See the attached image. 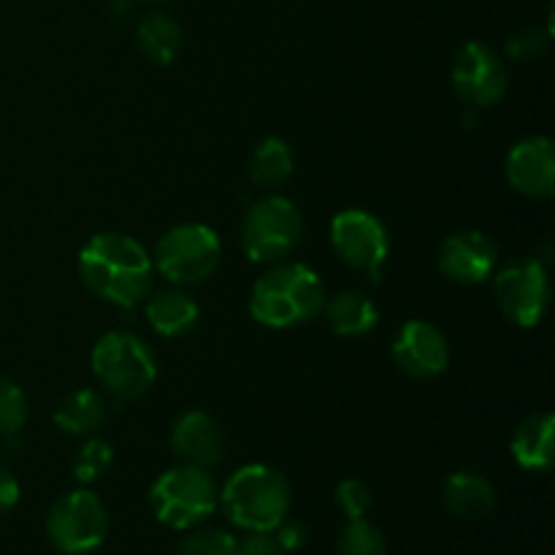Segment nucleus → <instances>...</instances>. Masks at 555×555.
Returning a JSON list of instances; mask_svg holds the SVG:
<instances>
[{
    "label": "nucleus",
    "mask_w": 555,
    "mask_h": 555,
    "mask_svg": "<svg viewBox=\"0 0 555 555\" xmlns=\"http://www.w3.org/2000/svg\"><path fill=\"white\" fill-rule=\"evenodd\" d=\"M87 291L119 309H133L152 291L155 263L144 244L128 233H98L79 253Z\"/></svg>",
    "instance_id": "f257e3e1"
},
{
    "label": "nucleus",
    "mask_w": 555,
    "mask_h": 555,
    "mask_svg": "<svg viewBox=\"0 0 555 555\" xmlns=\"http://www.w3.org/2000/svg\"><path fill=\"white\" fill-rule=\"evenodd\" d=\"M323 280L304 263H276L253 287L249 312L266 328H293L318 318L325 307Z\"/></svg>",
    "instance_id": "f03ea898"
},
{
    "label": "nucleus",
    "mask_w": 555,
    "mask_h": 555,
    "mask_svg": "<svg viewBox=\"0 0 555 555\" xmlns=\"http://www.w3.org/2000/svg\"><path fill=\"white\" fill-rule=\"evenodd\" d=\"M220 504L238 529L274 531L291 513L293 488L274 466L249 464L225 482Z\"/></svg>",
    "instance_id": "7ed1b4c3"
},
{
    "label": "nucleus",
    "mask_w": 555,
    "mask_h": 555,
    "mask_svg": "<svg viewBox=\"0 0 555 555\" xmlns=\"http://www.w3.org/2000/svg\"><path fill=\"white\" fill-rule=\"evenodd\" d=\"M92 374L106 393L119 401H133L155 385V352L128 331H112L92 347Z\"/></svg>",
    "instance_id": "20e7f679"
},
{
    "label": "nucleus",
    "mask_w": 555,
    "mask_h": 555,
    "mask_svg": "<svg viewBox=\"0 0 555 555\" xmlns=\"http://www.w3.org/2000/svg\"><path fill=\"white\" fill-rule=\"evenodd\" d=\"M150 504L160 524L171 529H193L215 513L220 504V491L209 472L182 464L177 469L163 472L152 482Z\"/></svg>",
    "instance_id": "39448f33"
},
{
    "label": "nucleus",
    "mask_w": 555,
    "mask_h": 555,
    "mask_svg": "<svg viewBox=\"0 0 555 555\" xmlns=\"http://www.w3.org/2000/svg\"><path fill=\"white\" fill-rule=\"evenodd\" d=\"M301 236V211L285 195H263L242 220V247L253 263H282Z\"/></svg>",
    "instance_id": "423d86ee"
},
{
    "label": "nucleus",
    "mask_w": 555,
    "mask_h": 555,
    "mask_svg": "<svg viewBox=\"0 0 555 555\" xmlns=\"http://www.w3.org/2000/svg\"><path fill=\"white\" fill-rule=\"evenodd\" d=\"M220 260V236L201 222H182L157 242L152 263L173 285H198L215 274Z\"/></svg>",
    "instance_id": "0eeeda50"
},
{
    "label": "nucleus",
    "mask_w": 555,
    "mask_h": 555,
    "mask_svg": "<svg viewBox=\"0 0 555 555\" xmlns=\"http://www.w3.org/2000/svg\"><path fill=\"white\" fill-rule=\"evenodd\" d=\"M108 534V513L92 491H70L52 504L47 515V537L54 551L87 555L103 545Z\"/></svg>",
    "instance_id": "6e6552de"
},
{
    "label": "nucleus",
    "mask_w": 555,
    "mask_h": 555,
    "mask_svg": "<svg viewBox=\"0 0 555 555\" xmlns=\"http://www.w3.org/2000/svg\"><path fill=\"white\" fill-rule=\"evenodd\" d=\"M496 301L509 323L534 328L551 307V276L542 260L518 258L496 276Z\"/></svg>",
    "instance_id": "1a4fd4ad"
},
{
    "label": "nucleus",
    "mask_w": 555,
    "mask_h": 555,
    "mask_svg": "<svg viewBox=\"0 0 555 555\" xmlns=\"http://www.w3.org/2000/svg\"><path fill=\"white\" fill-rule=\"evenodd\" d=\"M331 247L350 269L379 280L390 255V236L383 220L366 209H345L331 220Z\"/></svg>",
    "instance_id": "9d476101"
},
{
    "label": "nucleus",
    "mask_w": 555,
    "mask_h": 555,
    "mask_svg": "<svg viewBox=\"0 0 555 555\" xmlns=\"http://www.w3.org/2000/svg\"><path fill=\"white\" fill-rule=\"evenodd\" d=\"M453 90L469 106H493L507 92V65L488 43L469 41L459 49L450 68Z\"/></svg>",
    "instance_id": "9b49d317"
},
{
    "label": "nucleus",
    "mask_w": 555,
    "mask_h": 555,
    "mask_svg": "<svg viewBox=\"0 0 555 555\" xmlns=\"http://www.w3.org/2000/svg\"><path fill=\"white\" fill-rule=\"evenodd\" d=\"M504 173L515 193L545 201L555 190V146L545 135H531L509 150Z\"/></svg>",
    "instance_id": "f8f14e48"
},
{
    "label": "nucleus",
    "mask_w": 555,
    "mask_h": 555,
    "mask_svg": "<svg viewBox=\"0 0 555 555\" xmlns=\"http://www.w3.org/2000/svg\"><path fill=\"white\" fill-rule=\"evenodd\" d=\"M393 361L415 379H431L448 369L450 347L442 331L426 320H410L393 341Z\"/></svg>",
    "instance_id": "ddd939ff"
},
{
    "label": "nucleus",
    "mask_w": 555,
    "mask_h": 555,
    "mask_svg": "<svg viewBox=\"0 0 555 555\" xmlns=\"http://www.w3.org/2000/svg\"><path fill=\"white\" fill-rule=\"evenodd\" d=\"M496 244L482 231L453 233L439 249V271L459 285H480L493 274Z\"/></svg>",
    "instance_id": "4468645a"
},
{
    "label": "nucleus",
    "mask_w": 555,
    "mask_h": 555,
    "mask_svg": "<svg viewBox=\"0 0 555 555\" xmlns=\"http://www.w3.org/2000/svg\"><path fill=\"white\" fill-rule=\"evenodd\" d=\"M171 450L182 464L209 469V466H217L222 461L225 434H222L220 423L206 415V412H184L171 428Z\"/></svg>",
    "instance_id": "2eb2a0df"
},
{
    "label": "nucleus",
    "mask_w": 555,
    "mask_h": 555,
    "mask_svg": "<svg viewBox=\"0 0 555 555\" xmlns=\"http://www.w3.org/2000/svg\"><path fill=\"white\" fill-rule=\"evenodd\" d=\"M444 504L455 518L477 524L496 509V488L477 472H455L444 482Z\"/></svg>",
    "instance_id": "dca6fc26"
},
{
    "label": "nucleus",
    "mask_w": 555,
    "mask_h": 555,
    "mask_svg": "<svg viewBox=\"0 0 555 555\" xmlns=\"http://www.w3.org/2000/svg\"><path fill=\"white\" fill-rule=\"evenodd\" d=\"M513 455L524 469L547 472L555 461V421L551 412L531 415L515 428Z\"/></svg>",
    "instance_id": "f3484780"
},
{
    "label": "nucleus",
    "mask_w": 555,
    "mask_h": 555,
    "mask_svg": "<svg viewBox=\"0 0 555 555\" xmlns=\"http://www.w3.org/2000/svg\"><path fill=\"white\" fill-rule=\"evenodd\" d=\"M146 323L152 325V331L166 339H177L184 336L188 331L195 328L201 312L198 304L182 291H160L146 301L144 307Z\"/></svg>",
    "instance_id": "a211bd4d"
},
{
    "label": "nucleus",
    "mask_w": 555,
    "mask_h": 555,
    "mask_svg": "<svg viewBox=\"0 0 555 555\" xmlns=\"http://www.w3.org/2000/svg\"><path fill=\"white\" fill-rule=\"evenodd\" d=\"M135 43L139 52L155 65H171L182 52V25L171 14L152 11L135 27Z\"/></svg>",
    "instance_id": "6ab92c4d"
},
{
    "label": "nucleus",
    "mask_w": 555,
    "mask_h": 555,
    "mask_svg": "<svg viewBox=\"0 0 555 555\" xmlns=\"http://www.w3.org/2000/svg\"><path fill=\"white\" fill-rule=\"evenodd\" d=\"M331 331L339 336H363L377 325V304L358 291H345L339 296L325 298L323 307Z\"/></svg>",
    "instance_id": "aec40b11"
},
{
    "label": "nucleus",
    "mask_w": 555,
    "mask_h": 555,
    "mask_svg": "<svg viewBox=\"0 0 555 555\" xmlns=\"http://www.w3.org/2000/svg\"><path fill=\"white\" fill-rule=\"evenodd\" d=\"M52 417L57 423V428H63L65 434L85 437V434H92L95 428H101V423L106 421V401H103V396L98 390H74V393L63 396L57 401Z\"/></svg>",
    "instance_id": "412c9836"
},
{
    "label": "nucleus",
    "mask_w": 555,
    "mask_h": 555,
    "mask_svg": "<svg viewBox=\"0 0 555 555\" xmlns=\"http://www.w3.org/2000/svg\"><path fill=\"white\" fill-rule=\"evenodd\" d=\"M293 168H296V157H293L291 144L280 135H266L249 155V177L258 188H280L291 179Z\"/></svg>",
    "instance_id": "4be33fe9"
},
{
    "label": "nucleus",
    "mask_w": 555,
    "mask_h": 555,
    "mask_svg": "<svg viewBox=\"0 0 555 555\" xmlns=\"http://www.w3.org/2000/svg\"><path fill=\"white\" fill-rule=\"evenodd\" d=\"M336 553L339 555H388V542H385L383 531L366 518L350 520L341 529L339 540H336Z\"/></svg>",
    "instance_id": "5701e85b"
},
{
    "label": "nucleus",
    "mask_w": 555,
    "mask_h": 555,
    "mask_svg": "<svg viewBox=\"0 0 555 555\" xmlns=\"http://www.w3.org/2000/svg\"><path fill=\"white\" fill-rule=\"evenodd\" d=\"M27 423V396L11 379L0 377V437L9 439L25 428Z\"/></svg>",
    "instance_id": "b1692460"
},
{
    "label": "nucleus",
    "mask_w": 555,
    "mask_h": 555,
    "mask_svg": "<svg viewBox=\"0 0 555 555\" xmlns=\"http://www.w3.org/2000/svg\"><path fill=\"white\" fill-rule=\"evenodd\" d=\"M114 464V450L112 444L103 439H90L81 444L79 455L74 461V475L79 482H95L98 477L106 475Z\"/></svg>",
    "instance_id": "393cba45"
},
{
    "label": "nucleus",
    "mask_w": 555,
    "mask_h": 555,
    "mask_svg": "<svg viewBox=\"0 0 555 555\" xmlns=\"http://www.w3.org/2000/svg\"><path fill=\"white\" fill-rule=\"evenodd\" d=\"M238 540L222 529H198L179 542L177 555H236Z\"/></svg>",
    "instance_id": "a878e982"
},
{
    "label": "nucleus",
    "mask_w": 555,
    "mask_h": 555,
    "mask_svg": "<svg viewBox=\"0 0 555 555\" xmlns=\"http://www.w3.org/2000/svg\"><path fill=\"white\" fill-rule=\"evenodd\" d=\"M336 504L350 520L366 518V513L372 509V488L358 477H350L336 488Z\"/></svg>",
    "instance_id": "bb28decb"
},
{
    "label": "nucleus",
    "mask_w": 555,
    "mask_h": 555,
    "mask_svg": "<svg viewBox=\"0 0 555 555\" xmlns=\"http://www.w3.org/2000/svg\"><path fill=\"white\" fill-rule=\"evenodd\" d=\"M547 41H551V33H542L540 27H524V30L509 38L507 52L515 60H534L545 54Z\"/></svg>",
    "instance_id": "cd10ccee"
},
{
    "label": "nucleus",
    "mask_w": 555,
    "mask_h": 555,
    "mask_svg": "<svg viewBox=\"0 0 555 555\" xmlns=\"http://www.w3.org/2000/svg\"><path fill=\"white\" fill-rule=\"evenodd\" d=\"M236 555H285L274 531H249L247 540L236 545Z\"/></svg>",
    "instance_id": "c85d7f7f"
},
{
    "label": "nucleus",
    "mask_w": 555,
    "mask_h": 555,
    "mask_svg": "<svg viewBox=\"0 0 555 555\" xmlns=\"http://www.w3.org/2000/svg\"><path fill=\"white\" fill-rule=\"evenodd\" d=\"M274 537H276V542H280V547L285 553L301 551V547L307 545V540H309V534H307V529H304V524H293V520H287V518L282 520L280 526H276Z\"/></svg>",
    "instance_id": "c756f323"
},
{
    "label": "nucleus",
    "mask_w": 555,
    "mask_h": 555,
    "mask_svg": "<svg viewBox=\"0 0 555 555\" xmlns=\"http://www.w3.org/2000/svg\"><path fill=\"white\" fill-rule=\"evenodd\" d=\"M16 502H20V482H16V477L11 472H5L0 466V515L16 507Z\"/></svg>",
    "instance_id": "7c9ffc66"
},
{
    "label": "nucleus",
    "mask_w": 555,
    "mask_h": 555,
    "mask_svg": "<svg viewBox=\"0 0 555 555\" xmlns=\"http://www.w3.org/2000/svg\"><path fill=\"white\" fill-rule=\"evenodd\" d=\"M144 3H157V0H144Z\"/></svg>",
    "instance_id": "2f4dec72"
}]
</instances>
